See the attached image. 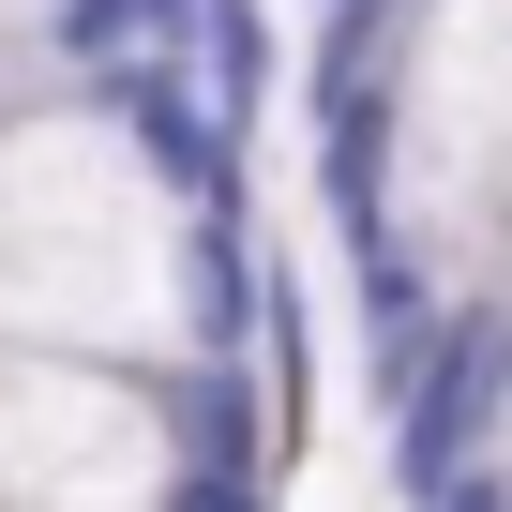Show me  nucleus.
<instances>
[{"label": "nucleus", "mask_w": 512, "mask_h": 512, "mask_svg": "<svg viewBox=\"0 0 512 512\" xmlns=\"http://www.w3.org/2000/svg\"><path fill=\"white\" fill-rule=\"evenodd\" d=\"M256 317V256L241 226L181 211V181L121 136L106 91L0 106V347H61V362H241Z\"/></svg>", "instance_id": "obj_1"}, {"label": "nucleus", "mask_w": 512, "mask_h": 512, "mask_svg": "<svg viewBox=\"0 0 512 512\" xmlns=\"http://www.w3.org/2000/svg\"><path fill=\"white\" fill-rule=\"evenodd\" d=\"M0 512H181L166 377L0 347Z\"/></svg>", "instance_id": "obj_2"}, {"label": "nucleus", "mask_w": 512, "mask_h": 512, "mask_svg": "<svg viewBox=\"0 0 512 512\" xmlns=\"http://www.w3.org/2000/svg\"><path fill=\"white\" fill-rule=\"evenodd\" d=\"M392 136L512 211V0H407L392 31Z\"/></svg>", "instance_id": "obj_3"}, {"label": "nucleus", "mask_w": 512, "mask_h": 512, "mask_svg": "<svg viewBox=\"0 0 512 512\" xmlns=\"http://www.w3.org/2000/svg\"><path fill=\"white\" fill-rule=\"evenodd\" d=\"M272 76H287V31H272V0H196V91L211 121L256 151V121H272Z\"/></svg>", "instance_id": "obj_4"}, {"label": "nucleus", "mask_w": 512, "mask_h": 512, "mask_svg": "<svg viewBox=\"0 0 512 512\" xmlns=\"http://www.w3.org/2000/svg\"><path fill=\"white\" fill-rule=\"evenodd\" d=\"M76 76H136V61H196V0H61L46 31Z\"/></svg>", "instance_id": "obj_5"}, {"label": "nucleus", "mask_w": 512, "mask_h": 512, "mask_svg": "<svg viewBox=\"0 0 512 512\" xmlns=\"http://www.w3.org/2000/svg\"><path fill=\"white\" fill-rule=\"evenodd\" d=\"M482 482H497V512H512V377H497V437H482Z\"/></svg>", "instance_id": "obj_6"}, {"label": "nucleus", "mask_w": 512, "mask_h": 512, "mask_svg": "<svg viewBox=\"0 0 512 512\" xmlns=\"http://www.w3.org/2000/svg\"><path fill=\"white\" fill-rule=\"evenodd\" d=\"M61 31V0H0V46H46Z\"/></svg>", "instance_id": "obj_7"}]
</instances>
